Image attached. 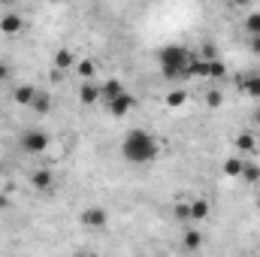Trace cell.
Segmentation results:
<instances>
[{"label": "cell", "instance_id": "obj_1", "mask_svg": "<svg viewBox=\"0 0 260 257\" xmlns=\"http://www.w3.org/2000/svg\"><path fill=\"white\" fill-rule=\"evenodd\" d=\"M121 154H124V160H127V164L142 167V164L157 160L160 145H157V139H154L148 130L133 127V130H127V136H124V142H121Z\"/></svg>", "mask_w": 260, "mask_h": 257}, {"label": "cell", "instance_id": "obj_2", "mask_svg": "<svg viewBox=\"0 0 260 257\" xmlns=\"http://www.w3.org/2000/svg\"><path fill=\"white\" fill-rule=\"evenodd\" d=\"M188 61H191V52L185 46H164L157 52V70L167 82H179L188 76Z\"/></svg>", "mask_w": 260, "mask_h": 257}, {"label": "cell", "instance_id": "obj_3", "mask_svg": "<svg viewBox=\"0 0 260 257\" xmlns=\"http://www.w3.org/2000/svg\"><path fill=\"white\" fill-rule=\"evenodd\" d=\"M18 142H21V148H24L27 154H43V151L49 148V133L40 130V127H27V130H21Z\"/></svg>", "mask_w": 260, "mask_h": 257}, {"label": "cell", "instance_id": "obj_4", "mask_svg": "<svg viewBox=\"0 0 260 257\" xmlns=\"http://www.w3.org/2000/svg\"><path fill=\"white\" fill-rule=\"evenodd\" d=\"M79 221H82V227H88V230H103V227L109 224V212H106L103 206H88V209H82Z\"/></svg>", "mask_w": 260, "mask_h": 257}, {"label": "cell", "instance_id": "obj_5", "mask_svg": "<svg viewBox=\"0 0 260 257\" xmlns=\"http://www.w3.org/2000/svg\"><path fill=\"white\" fill-rule=\"evenodd\" d=\"M130 109H136V97L130 94V91H121L118 97H112V100H106V112L112 115V118H124Z\"/></svg>", "mask_w": 260, "mask_h": 257}, {"label": "cell", "instance_id": "obj_6", "mask_svg": "<svg viewBox=\"0 0 260 257\" xmlns=\"http://www.w3.org/2000/svg\"><path fill=\"white\" fill-rule=\"evenodd\" d=\"M233 142H236V148H239V154H242V157L257 154V148H260V139H257V133H254V130H239Z\"/></svg>", "mask_w": 260, "mask_h": 257}, {"label": "cell", "instance_id": "obj_7", "mask_svg": "<svg viewBox=\"0 0 260 257\" xmlns=\"http://www.w3.org/2000/svg\"><path fill=\"white\" fill-rule=\"evenodd\" d=\"M21 27H24V18H21L15 9H6V12L0 15V34H6V37H18Z\"/></svg>", "mask_w": 260, "mask_h": 257}, {"label": "cell", "instance_id": "obj_8", "mask_svg": "<svg viewBox=\"0 0 260 257\" xmlns=\"http://www.w3.org/2000/svg\"><path fill=\"white\" fill-rule=\"evenodd\" d=\"M30 185H34V188H37V191H52V188H55V173H52V170H46V167H40V170H34V173H30Z\"/></svg>", "mask_w": 260, "mask_h": 257}, {"label": "cell", "instance_id": "obj_9", "mask_svg": "<svg viewBox=\"0 0 260 257\" xmlns=\"http://www.w3.org/2000/svg\"><path fill=\"white\" fill-rule=\"evenodd\" d=\"M97 100H100V85H97L94 79H85L82 88H79V103H82V106H94Z\"/></svg>", "mask_w": 260, "mask_h": 257}, {"label": "cell", "instance_id": "obj_10", "mask_svg": "<svg viewBox=\"0 0 260 257\" xmlns=\"http://www.w3.org/2000/svg\"><path fill=\"white\" fill-rule=\"evenodd\" d=\"M188 76H191V79H209V58L191 55V61H188Z\"/></svg>", "mask_w": 260, "mask_h": 257}, {"label": "cell", "instance_id": "obj_11", "mask_svg": "<svg viewBox=\"0 0 260 257\" xmlns=\"http://www.w3.org/2000/svg\"><path fill=\"white\" fill-rule=\"evenodd\" d=\"M239 91L251 100H260V73H251L245 79H239Z\"/></svg>", "mask_w": 260, "mask_h": 257}, {"label": "cell", "instance_id": "obj_12", "mask_svg": "<svg viewBox=\"0 0 260 257\" xmlns=\"http://www.w3.org/2000/svg\"><path fill=\"white\" fill-rule=\"evenodd\" d=\"M27 109H30V112H37V115H49V112H52V97H49L46 91H37Z\"/></svg>", "mask_w": 260, "mask_h": 257}, {"label": "cell", "instance_id": "obj_13", "mask_svg": "<svg viewBox=\"0 0 260 257\" xmlns=\"http://www.w3.org/2000/svg\"><path fill=\"white\" fill-rule=\"evenodd\" d=\"M76 61H79V58H76L70 49H58V52L52 55V67H55V70H61V73L70 70V67H76Z\"/></svg>", "mask_w": 260, "mask_h": 257}, {"label": "cell", "instance_id": "obj_14", "mask_svg": "<svg viewBox=\"0 0 260 257\" xmlns=\"http://www.w3.org/2000/svg\"><path fill=\"white\" fill-rule=\"evenodd\" d=\"M239 179L248 182V185H257L260 182V164H254L251 157H245V160H242V173H239Z\"/></svg>", "mask_w": 260, "mask_h": 257}, {"label": "cell", "instance_id": "obj_15", "mask_svg": "<svg viewBox=\"0 0 260 257\" xmlns=\"http://www.w3.org/2000/svg\"><path fill=\"white\" fill-rule=\"evenodd\" d=\"M209 212H212V203H209L206 197L191 200V221H206V218H209Z\"/></svg>", "mask_w": 260, "mask_h": 257}, {"label": "cell", "instance_id": "obj_16", "mask_svg": "<svg viewBox=\"0 0 260 257\" xmlns=\"http://www.w3.org/2000/svg\"><path fill=\"white\" fill-rule=\"evenodd\" d=\"M124 91V82L121 79H106L103 85H100V100H112V97H118Z\"/></svg>", "mask_w": 260, "mask_h": 257}, {"label": "cell", "instance_id": "obj_17", "mask_svg": "<svg viewBox=\"0 0 260 257\" xmlns=\"http://www.w3.org/2000/svg\"><path fill=\"white\" fill-rule=\"evenodd\" d=\"M164 103H167L170 109H182V106L188 103V91H185V88H170L167 97H164Z\"/></svg>", "mask_w": 260, "mask_h": 257}, {"label": "cell", "instance_id": "obj_18", "mask_svg": "<svg viewBox=\"0 0 260 257\" xmlns=\"http://www.w3.org/2000/svg\"><path fill=\"white\" fill-rule=\"evenodd\" d=\"M242 160H245L242 154H230V157H227V160L221 164L224 176H227V179H239V173H242Z\"/></svg>", "mask_w": 260, "mask_h": 257}, {"label": "cell", "instance_id": "obj_19", "mask_svg": "<svg viewBox=\"0 0 260 257\" xmlns=\"http://www.w3.org/2000/svg\"><path fill=\"white\" fill-rule=\"evenodd\" d=\"M34 94H37V88H34V85H15V91H12V100H15L18 106H30Z\"/></svg>", "mask_w": 260, "mask_h": 257}, {"label": "cell", "instance_id": "obj_20", "mask_svg": "<svg viewBox=\"0 0 260 257\" xmlns=\"http://www.w3.org/2000/svg\"><path fill=\"white\" fill-rule=\"evenodd\" d=\"M182 245H185L188 251H200V248H203V233L194 230V227H188V230L182 233Z\"/></svg>", "mask_w": 260, "mask_h": 257}, {"label": "cell", "instance_id": "obj_21", "mask_svg": "<svg viewBox=\"0 0 260 257\" xmlns=\"http://www.w3.org/2000/svg\"><path fill=\"white\" fill-rule=\"evenodd\" d=\"M82 79H91L94 76V70H97V61L94 58H82V61H76V67H73Z\"/></svg>", "mask_w": 260, "mask_h": 257}, {"label": "cell", "instance_id": "obj_22", "mask_svg": "<svg viewBox=\"0 0 260 257\" xmlns=\"http://www.w3.org/2000/svg\"><path fill=\"white\" fill-rule=\"evenodd\" d=\"M221 103H224V91L221 88H209L206 91V106L209 109H221Z\"/></svg>", "mask_w": 260, "mask_h": 257}, {"label": "cell", "instance_id": "obj_23", "mask_svg": "<svg viewBox=\"0 0 260 257\" xmlns=\"http://www.w3.org/2000/svg\"><path fill=\"white\" fill-rule=\"evenodd\" d=\"M224 76H227V64H224L221 58H212V61H209V79L218 82V79H224Z\"/></svg>", "mask_w": 260, "mask_h": 257}, {"label": "cell", "instance_id": "obj_24", "mask_svg": "<svg viewBox=\"0 0 260 257\" xmlns=\"http://www.w3.org/2000/svg\"><path fill=\"white\" fill-rule=\"evenodd\" d=\"M245 30H248V37H257L260 34V12H248L245 15Z\"/></svg>", "mask_w": 260, "mask_h": 257}, {"label": "cell", "instance_id": "obj_25", "mask_svg": "<svg viewBox=\"0 0 260 257\" xmlns=\"http://www.w3.org/2000/svg\"><path fill=\"white\" fill-rule=\"evenodd\" d=\"M173 215H176V221H191V203L179 200V203H176V209H173Z\"/></svg>", "mask_w": 260, "mask_h": 257}, {"label": "cell", "instance_id": "obj_26", "mask_svg": "<svg viewBox=\"0 0 260 257\" xmlns=\"http://www.w3.org/2000/svg\"><path fill=\"white\" fill-rule=\"evenodd\" d=\"M9 76H12V67L6 61H0V82H9Z\"/></svg>", "mask_w": 260, "mask_h": 257}, {"label": "cell", "instance_id": "obj_27", "mask_svg": "<svg viewBox=\"0 0 260 257\" xmlns=\"http://www.w3.org/2000/svg\"><path fill=\"white\" fill-rule=\"evenodd\" d=\"M248 46H251V52H254V55L260 58V34H257V37H251V40H248Z\"/></svg>", "mask_w": 260, "mask_h": 257}, {"label": "cell", "instance_id": "obj_28", "mask_svg": "<svg viewBox=\"0 0 260 257\" xmlns=\"http://www.w3.org/2000/svg\"><path fill=\"white\" fill-rule=\"evenodd\" d=\"M3 209H9V197L0 191V212H3Z\"/></svg>", "mask_w": 260, "mask_h": 257}, {"label": "cell", "instance_id": "obj_29", "mask_svg": "<svg viewBox=\"0 0 260 257\" xmlns=\"http://www.w3.org/2000/svg\"><path fill=\"white\" fill-rule=\"evenodd\" d=\"M233 6H251V0H233Z\"/></svg>", "mask_w": 260, "mask_h": 257}, {"label": "cell", "instance_id": "obj_30", "mask_svg": "<svg viewBox=\"0 0 260 257\" xmlns=\"http://www.w3.org/2000/svg\"><path fill=\"white\" fill-rule=\"evenodd\" d=\"M15 3H18V0H0V6H6V9H9V6H15Z\"/></svg>", "mask_w": 260, "mask_h": 257}, {"label": "cell", "instance_id": "obj_31", "mask_svg": "<svg viewBox=\"0 0 260 257\" xmlns=\"http://www.w3.org/2000/svg\"><path fill=\"white\" fill-rule=\"evenodd\" d=\"M254 121H257V124H260V109H257V112H254Z\"/></svg>", "mask_w": 260, "mask_h": 257}, {"label": "cell", "instance_id": "obj_32", "mask_svg": "<svg viewBox=\"0 0 260 257\" xmlns=\"http://www.w3.org/2000/svg\"><path fill=\"white\" fill-rule=\"evenodd\" d=\"M257 209H260V197H257Z\"/></svg>", "mask_w": 260, "mask_h": 257}, {"label": "cell", "instance_id": "obj_33", "mask_svg": "<svg viewBox=\"0 0 260 257\" xmlns=\"http://www.w3.org/2000/svg\"><path fill=\"white\" fill-rule=\"evenodd\" d=\"M0 176H3V167H0Z\"/></svg>", "mask_w": 260, "mask_h": 257}, {"label": "cell", "instance_id": "obj_34", "mask_svg": "<svg viewBox=\"0 0 260 257\" xmlns=\"http://www.w3.org/2000/svg\"><path fill=\"white\" fill-rule=\"evenodd\" d=\"M52 3H61V0H52Z\"/></svg>", "mask_w": 260, "mask_h": 257}]
</instances>
